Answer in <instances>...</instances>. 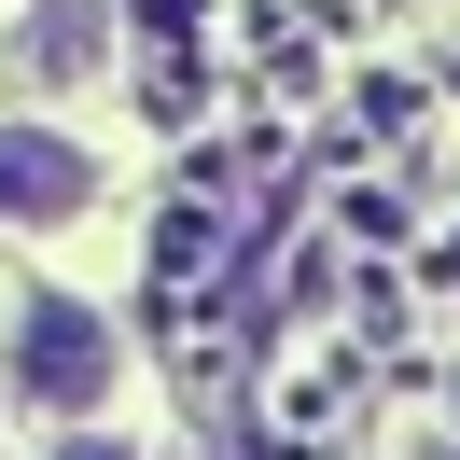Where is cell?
I'll return each mask as SVG.
<instances>
[{"label": "cell", "mask_w": 460, "mask_h": 460, "mask_svg": "<svg viewBox=\"0 0 460 460\" xmlns=\"http://www.w3.org/2000/svg\"><path fill=\"white\" fill-rule=\"evenodd\" d=\"M112 376H126V335L84 293H29V307H14V404L84 419V404H112Z\"/></svg>", "instance_id": "obj_1"}, {"label": "cell", "mask_w": 460, "mask_h": 460, "mask_svg": "<svg viewBox=\"0 0 460 460\" xmlns=\"http://www.w3.org/2000/svg\"><path fill=\"white\" fill-rule=\"evenodd\" d=\"M84 209H98V154H84V140H57V126H0V224L57 237V224H84Z\"/></svg>", "instance_id": "obj_2"}, {"label": "cell", "mask_w": 460, "mask_h": 460, "mask_svg": "<svg viewBox=\"0 0 460 460\" xmlns=\"http://www.w3.org/2000/svg\"><path fill=\"white\" fill-rule=\"evenodd\" d=\"M98 42H112V14H98V0H42L29 42H14V70H29V84H84Z\"/></svg>", "instance_id": "obj_3"}, {"label": "cell", "mask_w": 460, "mask_h": 460, "mask_svg": "<svg viewBox=\"0 0 460 460\" xmlns=\"http://www.w3.org/2000/svg\"><path fill=\"white\" fill-rule=\"evenodd\" d=\"M70 460H126V447H70Z\"/></svg>", "instance_id": "obj_4"}, {"label": "cell", "mask_w": 460, "mask_h": 460, "mask_svg": "<svg viewBox=\"0 0 460 460\" xmlns=\"http://www.w3.org/2000/svg\"><path fill=\"white\" fill-rule=\"evenodd\" d=\"M419 460H460V447H419Z\"/></svg>", "instance_id": "obj_5"}, {"label": "cell", "mask_w": 460, "mask_h": 460, "mask_svg": "<svg viewBox=\"0 0 460 460\" xmlns=\"http://www.w3.org/2000/svg\"><path fill=\"white\" fill-rule=\"evenodd\" d=\"M447 404H460V376H447Z\"/></svg>", "instance_id": "obj_6"}]
</instances>
